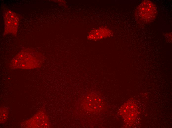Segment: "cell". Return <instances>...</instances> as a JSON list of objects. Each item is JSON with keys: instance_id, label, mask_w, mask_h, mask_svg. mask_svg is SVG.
Masks as SVG:
<instances>
[{"instance_id": "obj_1", "label": "cell", "mask_w": 172, "mask_h": 128, "mask_svg": "<svg viewBox=\"0 0 172 128\" xmlns=\"http://www.w3.org/2000/svg\"><path fill=\"white\" fill-rule=\"evenodd\" d=\"M155 5L149 0H144L136 9L135 16L137 20L143 23L153 21L157 14Z\"/></svg>"}, {"instance_id": "obj_2", "label": "cell", "mask_w": 172, "mask_h": 128, "mask_svg": "<svg viewBox=\"0 0 172 128\" xmlns=\"http://www.w3.org/2000/svg\"><path fill=\"white\" fill-rule=\"evenodd\" d=\"M119 112L126 123L131 124L137 116V110L136 104L131 101L127 102L121 107Z\"/></svg>"}, {"instance_id": "obj_3", "label": "cell", "mask_w": 172, "mask_h": 128, "mask_svg": "<svg viewBox=\"0 0 172 128\" xmlns=\"http://www.w3.org/2000/svg\"><path fill=\"white\" fill-rule=\"evenodd\" d=\"M83 104L85 109L91 112L101 111L103 107V102L101 97L93 94L87 96L84 99Z\"/></svg>"}, {"instance_id": "obj_4", "label": "cell", "mask_w": 172, "mask_h": 128, "mask_svg": "<svg viewBox=\"0 0 172 128\" xmlns=\"http://www.w3.org/2000/svg\"><path fill=\"white\" fill-rule=\"evenodd\" d=\"M8 116V111L5 108H1L0 110V123H5L7 121Z\"/></svg>"}]
</instances>
